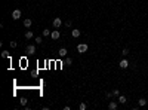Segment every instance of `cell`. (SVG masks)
Here are the masks:
<instances>
[{
    "label": "cell",
    "instance_id": "1",
    "mask_svg": "<svg viewBox=\"0 0 148 110\" xmlns=\"http://www.w3.org/2000/svg\"><path fill=\"white\" fill-rule=\"evenodd\" d=\"M87 48H89V46H87L86 43H80V45L77 46V52H79V54H85V52L87 51Z\"/></svg>",
    "mask_w": 148,
    "mask_h": 110
},
{
    "label": "cell",
    "instance_id": "2",
    "mask_svg": "<svg viewBox=\"0 0 148 110\" xmlns=\"http://www.w3.org/2000/svg\"><path fill=\"white\" fill-rule=\"evenodd\" d=\"M52 25L55 27V28H59V27L62 25V21H61V18H58V16H56V18H55V19L52 21Z\"/></svg>",
    "mask_w": 148,
    "mask_h": 110
},
{
    "label": "cell",
    "instance_id": "3",
    "mask_svg": "<svg viewBox=\"0 0 148 110\" xmlns=\"http://www.w3.org/2000/svg\"><path fill=\"white\" fill-rule=\"evenodd\" d=\"M21 18V9H15L13 12H12V19H19Z\"/></svg>",
    "mask_w": 148,
    "mask_h": 110
},
{
    "label": "cell",
    "instance_id": "4",
    "mask_svg": "<svg viewBox=\"0 0 148 110\" xmlns=\"http://www.w3.org/2000/svg\"><path fill=\"white\" fill-rule=\"evenodd\" d=\"M118 65H120V69H127V67H129V61L126 60V57H124V58L122 60V61L118 63Z\"/></svg>",
    "mask_w": 148,
    "mask_h": 110
},
{
    "label": "cell",
    "instance_id": "5",
    "mask_svg": "<svg viewBox=\"0 0 148 110\" xmlns=\"http://www.w3.org/2000/svg\"><path fill=\"white\" fill-rule=\"evenodd\" d=\"M27 54H28V55L36 54V46L34 45H28V46H27Z\"/></svg>",
    "mask_w": 148,
    "mask_h": 110
},
{
    "label": "cell",
    "instance_id": "6",
    "mask_svg": "<svg viewBox=\"0 0 148 110\" xmlns=\"http://www.w3.org/2000/svg\"><path fill=\"white\" fill-rule=\"evenodd\" d=\"M51 37H52L53 40H58L59 37H61V33H59L58 30H55V31H52V33H51Z\"/></svg>",
    "mask_w": 148,
    "mask_h": 110
},
{
    "label": "cell",
    "instance_id": "7",
    "mask_svg": "<svg viewBox=\"0 0 148 110\" xmlns=\"http://www.w3.org/2000/svg\"><path fill=\"white\" fill-rule=\"evenodd\" d=\"M58 54H59V57L65 58V57H67V54H68V51H67V49H65V48H61V49H59V51H58Z\"/></svg>",
    "mask_w": 148,
    "mask_h": 110
},
{
    "label": "cell",
    "instance_id": "8",
    "mask_svg": "<svg viewBox=\"0 0 148 110\" xmlns=\"http://www.w3.org/2000/svg\"><path fill=\"white\" fill-rule=\"evenodd\" d=\"M117 107H118V104H117L116 101H110V104H108V109H110V110H116Z\"/></svg>",
    "mask_w": 148,
    "mask_h": 110
},
{
    "label": "cell",
    "instance_id": "9",
    "mask_svg": "<svg viewBox=\"0 0 148 110\" xmlns=\"http://www.w3.org/2000/svg\"><path fill=\"white\" fill-rule=\"evenodd\" d=\"M31 25H33V21H31V19H28V18L24 19V27H25V28H30Z\"/></svg>",
    "mask_w": 148,
    "mask_h": 110
},
{
    "label": "cell",
    "instance_id": "10",
    "mask_svg": "<svg viewBox=\"0 0 148 110\" xmlns=\"http://www.w3.org/2000/svg\"><path fill=\"white\" fill-rule=\"evenodd\" d=\"M71 36H73V37H79L80 36V30L79 28H74L73 31H71Z\"/></svg>",
    "mask_w": 148,
    "mask_h": 110
},
{
    "label": "cell",
    "instance_id": "11",
    "mask_svg": "<svg viewBox=\"0 0 148 110\" xmlns=\"http://www.w3.org/2000/svg\"><path fill=\"white\" fill-rule=\"evenodd\" d=\"M126 101H127V98H126L124 95H118V103L120 104H126Z\"/></svg>",
    "mask_w": 148,
    "mask_h": 110
},
{
    "label": "cell",
    "instance_id": "12",
    "mask_svg": "<svg viewBox=\"0 0 148 110\" xmlns=\"http://www.w3.org/2000/svg\"><path fill=\"white\" fill-rule=\"evenodd\" d=\"M34 40H36L37 45H42V43H43V36H37V37H34Z\"/></svg>",
    "mask_w": 148,
    "mask_h": 110
},
{
    "label": "cell",
    "instance_id": "13",
    "mask_svg": "<svg viewBox=\"0 0 148 110\" xmlns=\"http://www.w3.org/2000/svg\"><path fill=\"white\" fill-rule=\"evenodd\" d=\"M138 104H139V107H144V106H147V100H145V98H139Z\"/></svg>",
    "mask_w": 148,
    "mask_h": 110
},
{
    "label": "cell",
    "instance_id": "14",
    "mask_svg": "<svg viewBox=\"0 0 148 110\" xmlns=\"http://www.w3.org/2000/svg\"><path fill=\"white\" fill-rule=\"evenodd\" d=\"M51 33H52L51 30H47V28H45V30H43V33H42V36H43V37H47V36H51Z\"/></svg>",
    "mask_w": 148,
    "mask_h": 110
},
{
    "label": "cell",
    "instance_id": "15",
    "mask_svg": "<svg viewBox=\"0 0 148 110\" xmlns=\"http://www.w3.org/2000/svg\"><path fill=\"white\" fill-rule=\"evenodd\" d=\"M33 36H34V34H33V31H25V39H33Z\"/></svg>",
    "mask_w": 148,
    "mask_h": 110
},
{
    "label": "cell",
    "instance_id": "16",
    "mask_svg": "<svg viewBox=\"0 0 148 110\" xmlns=\"http://www.w3.org/2000/svg\"><path fill=\"white\" fill-rule=\"evenodd\" d=\"M2 57H3V58H10V55H9L8 51H2Z\"/></svg>",
    "mask_w": 148,
    "mask_h": 110
},
{
    "label": "cell",
    "instance_id": "17",
    "mask_svg": "<svg viewBox=\"0 0 148 110\" xmlns=\"http://www.w3.org/2000/svg\"><path fill=\"white\" fill-rule=\"evenodd\" d=\"M64 64H67V65H71V64H73V60H71L70 57H68V58H65V63H64Z\"/></svg>",
    "mask_w": 148,
    "mask_h": 110
},
{
    "label": "cell",
    "instance_id": "18",
    "mask_svg": "<svg viewBox=\"0 0 148 110\" xmlns=\"http://www.w3.org/2000/svg\"><path fill=\"white\" fill-rule=\"evenodd\" d=\"M86 107H87L86 103H80V104H79V109H80V110H86Z\"/></svg>",
    "mask_w": 148,
    "mask_h": 110
},
{
    "label": "cell",
    "instance_id": "19",
    "mask_svg": "<svg viewBox=\"0 0 148 110\" xmlns=\"http://www.w3.org/2000/svg\"><path fill=\"white\" fill-rule=\"evenodd\" d=\"M127 54H129V49H127V48H124L123 51H122V55H123V57H127Z\"/></svg>",
    "mask_w": 148,
    "mask_h": 110
},
{
    "label": "cell",
    "instance_id": "20",
    "mask_svg": "<svg viewBox=\"0 0 148 110\" xmlns=\"http://www.w3.org/2000/svg\"><path fill=\"white\" fill-rule=\"evenodd\" d=\"M21 106H27V98H21Z\"/></svg>",
    "mask_w": 148,
    "mask_h": 110
},
{
    "label": "cell",
    "instance_id": "21",
    "mask_svg": "<svg viewBox=\"0 0 148 110\" xmlns=\"http://www.w3.org/2000/svg\"><path fill=\"white\" fill-rule=\"evenodd\" d=\"M113 95H114V97H118V95H120V91H118V89H114V91H113Z\"/></svg>",
    "mask_w": 148,
    "mask_h": 110
},
{
    "label": "cell",
    "instance_id": "22",
    "mask_svg": "<svg viewBox=\"0 0 148 110\" xmlns=\"http://www.w3.org/2000/svg\"><path fill=\"white\" fill-rule=\"evenodd\" d=\"M16 46H18V43H16L15 40H12V42H10V48H16Z\"/></svg>",
    "mask_w": 148,
    "mask_h": 110
},
{
    "label": "cell",
    "instance_id": "23",
    "mask_svg": "<svg viewBox=\"0 0 148 110\" xmlns=\"http://www.w3.org/2000/svg\"><path fill=\"white\" fill-rule=\"evenodd\" d=\"M105 97H107V98H111V97H114V95H113V92H107Z\"/></svg>",
    "mask_w": 148,
    "mask_h": 110
},
{
    "label": "cell",
    "instance_id": "24",
    "mask_svg": "<svg viewBox=\"0 0 148 110\" xmlns=\"http://www.w3.org/2000/svg\"><path fill=\"white\" fill-rule=\"evenodd\" d=\"M65 25H67V27H71V25H73V23H71V21H67V23H65Z\"/></svg>",
    "mask_w": 148,
    "mask_h": 110
}]
</instances>
